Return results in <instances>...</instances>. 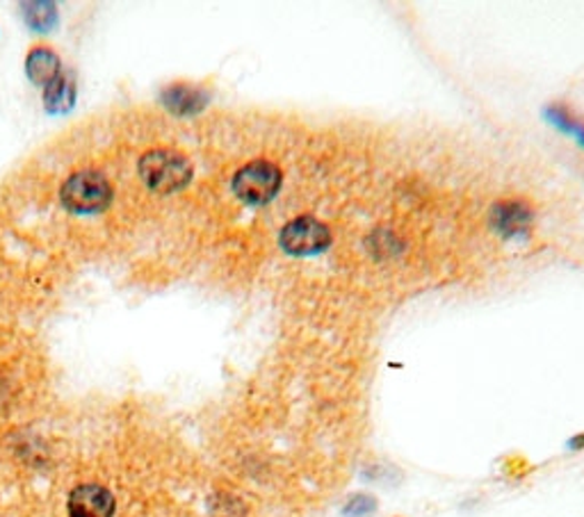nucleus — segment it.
Listing matches in <instances>:
<instances>
[{"label":"nucleus","instance_id":"11","mask_svg":"<svg viewBox=\"0 0 584 517\" xmlns=\"http://www.w3.org/2000/svg\"><path fill=\"white\" fill-rule=\"evenodd\" d=\"M546 119L551 125L560 128V131L568 138H573L580 146H584V119L573 114L566 105L553 103L546 108Z\"/></svg>","mask_w":584,"mask_h":517},{"label":"nucleus","instance_id":"1","mask_svg":"<svg viewBox=\"0 0 584 517\" xmlns=\"http://www.w3.org/2000/svg\"><path fill=\"white\" fill-rule=\"evenodd\" d=\"M140 176L149 190L172 194L192 181L190 160L172 149H153L140 158Z\"/></svg>","mask_w":584,"mask_h":517},{"label":"nucleus","instance_id":"13","mask_svg":"<svg viewBox=\"0 0 584 517\" xmlns=\"http://www.w3.org/2000/svg\"><path fill=\"white\" fill-rule=\"evenodd\" d=\"M374 510H377V499L370 495H352L343 506L345 517H367Z\"/></svg>","mask_w":584,"mask_h":517},{"label":"nucleus","instance_id":"14","mask_svg":"<svg viewBox=\"0 0 584 517\" xmlns=\"http://www.w3.org/2000/svg\"><path fill=\"white\" fill-rule=\"evenodd\" d=\"M568 449H584V434L582 436H575V438H571V443H568Z\"/></svg>","mask_w":584,"mask_h":517},{"label":"nucleus","instance_id":"8","mask_svg":"<svg viewBox=\"0 0 584 517\" xmlns=\"http://www.w3.org/2000/svg\"><path fill=\"white\" fill-rule=\"evenodd\" d=\"M26 73L30 82L39 84V88H49V84L62 73L60 58L49 47H34L26 58Z\"/></svg>","mask_w":584,"mask_h":517},{"label":"nucleus","instance_id":"12","mask_svg":"<svg viewBox=\"0 0 584 517\" xmlns=\"http://www.w3.org/2000/svg\"><path fill=\"white\" fill-rule=\"evenodd\" d=\"M211 515L213 517H246V504L233 493H215L211 497Z\"/></svg>","mask_w":584,"mask_h":517},{"label":"nucleus","instance_id":"3","mask_svg":"<svg viewBox=\"0 0 584 517\" xmlns=\"http://www.w3.org/2000/svg\"><path fill=\"white\" fill-rule=\"evenodd\" d=\"M281 169L270 160H254L238 169L233 176V194L246 205H268L281 190Z\"/></svg>","mask_w":584,"mask_h":517},{"label":"nucleus","instance_id":"10","mask_svg":"<svg viewBox=\"0 0 584 517\" xmlns=\"http://www.w3.org/2000/svg\"><path fill=\"white\" fill-rule=\"evenodd\" d=\"M21 17L26 26L32 32H49L58 23V8L49 0H32V3H21L19 6Z\"/></svg>","mask_w":584,"mask_h":517},{"label":"nucleus","instance_id":"5","mask_svg":"<svg viewBox=\"0 0 584 517\" xmlns=\"http://www.w3.org/2000/svg\"><path fill=\"white\" fill-rule=\"evenodd\" d=\"M532 220H534L532 205L523 199H503L489 212L491 229L507 240L525 237L532 229Z\"/></svg>","mask_w":584,"mask_h":517},{"label":"nucleus","instance_id":"7","mask_svg":"<svg viewBox=\"0 0 584 517\" xmlns=\"http://www.w3.org/2000/svg\"><path fill=\"white\" fill-rule=\"evenodd\" d=\"M160 103L179 116H192L211 103V94L194 82H172L160 92Z\"/></svg>","mask_w":584,"mask_h":517},{"label":"nucleus","instance_id":"9","mask_svg":"<svg viewBox=\"0 0 584 517\" xmlns=\"http://www.w3.org/2000/svg\"><path fill=\"white\" fill-rule=\"evenodd\" d=\"M75 103V82L71 73H60L44 90V105L49 114H67Z\"/></svg>","mask_w":584,"mask_h":517},{"label":"nucleus","instance_id":"2","mask_svg":"<svg viewBox=\"0 0 584 517\" xmlns=\"http://www.w3.org/2000/svg\"><path fill=\"white\" fill-rule=\"evenodd\" d=\"M60 201L69 212L94 214L103 212L112 201V185L101 171L85 169L71 174L60 187Z\"/></svg>","mask_w":584,"mask_h":517},{"label":"nucleus","instance_id":"4","mask_svg":"<svg viewBox=\"0 0 584 517\" xmlns=\"http://www.w3.org/2000/svg\"><path fill=\"white\" fill-rule=\"evenodd\" d=\"M279 244L288 255L311 257L331 246V231L315 217H295L281 229Z\"/></svg>","mask_w":584,"mask_h":517},{"label":"nucleus","instance_id":"6","mask_svg":"<svg viewBox=\"0 0 584 517\" xmlns=\"http://www.w3.org/2000/svg\"><path fill=\"white\" fill-rule=\"evenodd\" d=\"M114 495L99 484H82L71 490L67 501L69 517H114Z\"/></svg>","mask_w":584,"mask_h":517}]
</instances>
